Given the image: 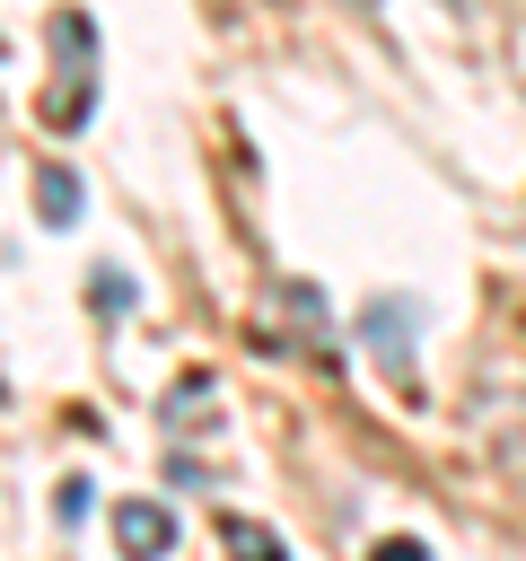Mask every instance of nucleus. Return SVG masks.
<instances>
[{"instance_id":"f257e3e1","label":"nucleus","mask_w":526,"mask_h":561,"mask_svg":"<svg viewBox=\"0 0 526 561\" xmlns=\"http://www.w3.org/2000/svg\"><path fill=\"white\" fill-rule=\"evenodd\" d=\"M53 53H61V88L44 96V123H53V131H79L88 105H96V26H88L79 9H61V18H53Z\"/></svg>"},{"instance_id":"f03ea898","label":"nucleus","mask_w":526,"mask_h":561,"mask_svg":"<svg viewBox=\"0 0 526 561\" xmlns=\"http://www.w3.org/2000/svg\"><path fill=\"white\" fill-rule=\"evenodd\" d=\"M359 333H368L377 368H386L395 386H412V298H368V307H359Z\"/></svg>"},{"instance_id":"7ed1b4c3","label":"nucleus","mask_w":526,"mask_h":561,"mask_svg":"<svg viewBox=\"0 0 526 561\" xmlns=\"http://www.w3.org/2000/svg\"><path fill=\"white\" fill-rule=\"evenodd\" d=\"M114 543H123V561L175 552V508H167V500H123V508H114Z\"/></svg>"},{"instance_id":"20e7f679","label":"nucleus","mask_w":526,"mask_h":561,"mask_svg":"<svg viewBox=\"0 0 526 561\" xmlns=\"http://www.w3.org/2000/svg\"><path fill=\"white\" fill-rule=\"evenodd\" d=\"M482 438H491L500 473L526 491V394H482Z\"/></svg>"},{"instance_id":"39448f33","label":"nucleus","mask_w":526,"mask_h":561,"mask_svg":"<svg viewBox=\"0 0 526 561\" xmlns=\"http://www.w3.org/2000/svg\"><path fill=\"white\" fill-rule=\"evenodd\" d=\"M79 210H88V184L44 158V167H35V219H44V228H79Z\"/></svg>"},{"instance_id":"423d86ee","label":"nucleus","mask_w":526,"mask_h":561,"mask_svg":"<svg viewBox=\"0 0 526 561\" xmlns=\"http://www.w3.org/2000/svg\"><path fill=\"white\" fill-rule=\"evenodd\" d=\"M219 543H228L237 561H289V543H281L272 526H254V517H219Z\"/></svg>"},{"instance_id":"0eeeda50","label":"nucleus","mask_w":526,"mask_h":561,"mask_svg":"<svg viewBox=\"0 0 526 561\" xmlns=\"http://www.w3.org/2000/svg\"><path fill=\"white\" fill-rule=\"evenodd\" d=\"M88 298H96V316H123V307H132V280L105 263V272H88Z\"/></svg>"},{"instance_id":"6e6552de","label":"nucleus","mask_w":526,"mask_h":561,"mask_svg":"<svg viewBox=\"0 0 526 561\" xmlns=\"http://www.w3.org/2000/svg\"><path fill=\"white\" fill-rule=\"evenodd\" d=\"M88 508H96V482H88V473H70V482L53 491V517H61V526H79Z\"/></svg>"},{"instance_id":"1a4fd4ad","label":"nucleus","mask_w":526,"mask_h":561,"mask_svg":"<svg viewBox=\"0 0 526 561\" xmlns=\"http://www.w3.org/2000/svg\"><path fill=\"white\" fill-rule=\"evenodd\" d=\"M368 561H430V543H412V535H386Z\"/></svg>"},{"instance_id":"9d476101","label":"nucleus","mask_w":526,"mask_h":561,"mask_svg":"<svg viewBox=\"0 0 526 561\" xmlns=\"http://www.w3.org/2000/svg\"><path fill=\"white\" fill-rule=\"evenodd\" d=\"M351 9H377V0H351Z\"/></svg>"}]
</instances>
